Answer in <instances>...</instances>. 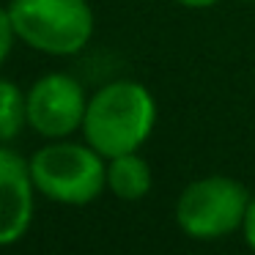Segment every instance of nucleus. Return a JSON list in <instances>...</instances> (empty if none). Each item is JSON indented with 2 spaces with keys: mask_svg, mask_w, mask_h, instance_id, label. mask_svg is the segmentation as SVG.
Returning a JSON list of instances; mask_svg holds the SVG:
<instances>
[{
  "mask_svg": "<svg viewBox=\"0 0 255 255\" xmlns=\"http://www.w3.org/2000/svg\"><path fill=\"white\" fill-rule=\"evenodd\" d=\"M156 124V102L145 85L116 80L88 99L83 118L85 143L105 159L137 151Z\"/></svg>",
  "mask_w": 255,
  "mask_h": 255,
  "instance_id": "1",
  "label": "nucleus"
},
{
  "mask_svg": "<svg viewBox=\"0 0 255 255\" xmlns=\"http://www.w3.org/2000/svg\"><path fill=\"white\" fill-rule=\"evenodd\" d=\"M33 187L44 198L66 206H85L107 187L105 156L88 143H50L28 162Z\"/></svg>",
  "mask_w": 255,
  "mask_h": 255,
  "instance_id": "2",
  "label": "nucleus"
},
{
  "mask_svg": "<svg viewBox=\"0 0 255 255\" xmlns=\"http://www.w3.org/2000/svg\"><path fill=\"white\" fill-rule=\"evenodd\" d=\"M14 33L47 55H74L94 36V11L88 0H11Z\"/></svg>",
  "mask_w": 255,
  "mask_h": 255,
  "instance_id": "3",
  "label": "nucleus"
},
{
  "mask_svg": "<svg viewBox=\"0 0 255 255\" xmlns=\"http://www.w3.org/2000/svg\"><path fill=\"white\" fill-rule=\"evenodd\" d=\"M250 192L231 176L195 178L176 200V222L192 239H222L242 231Z\"/></svg>",
  "mask_w": 255,
  "mask_h": 255,
  "instance_id": "4",
  "label": "nucleus"
},
{
  "mask_svg": "<svg viewBox=\"0 0 255 255\" xmlns=\"http://www.w3.org/2000/svg\"><path fill=\"white\" fill-rule=\"evenodd\" d=\"M85 107L88 99L83 85L69 74H47L36 80L25 96L28 124L44 137H69L83 127Z\"/></svg>",
  "mask_w": 255,
  "mask_h": 255,
  "instance_id": "5",
  "label": "nucleus"
},
{
  "mask_svg": "<svg viewBox=\"0 0 255 255\" xmlns=\"http://www.w3.org/2000/svg\"><path fill=\"white\" fill-rule=\"evenodd\" d=\"M30 167L11 148H0V247L25 236L33 220Z\"/></svg>",
  "mask_w": 255,
  "mask_h": 255,
  "instance_id": "6",
  "label": "nucleus"
},
{
  "mask_svg": "<svg viewBox=\"0 0 255 255\" xmlns=\"http://www.w3.org/2000/svg\"><path fill=\"white\" fill-rule=\"evenodd\" d=\"M151 167L137 151L113 156L107 162V189L121 200H140L151 189Z\"/></svg>",
  "mask_w": 255,
  "mask_h": 255,
  "instance_id": "7",
  "label": "nucleus"
},
{
  "mask_svg": "<svg viewBox=\"0 0 255 255\" xmlns=\"http://www.w3.org/2000/svg\"><path fill=\"white\" fill-rule=\"evenodd\" d=\"M25 121H28V113H25L22 91L8 80H0V140L17 137Z\"/></svg>",
  "mask_w": 255,
  "mask_h": 255,
  "instance_id": "8",
  "label": "nucleus"
},
{
  "mask_svg": "<svg viewBox=\"0 0 255 255\" xmlns=\"http://www.w3.org/2000/svg\"><path fill=\"white\" fill-rule=\"evenodd\" d=\"M14 25H11V17H8V8H0V63L8 58L11 52V44H14Z\"/></svg>",
  "mask_w": 255,
  "mask_h": 255,
  "instance_id": "9",
  "label": "nucleus"
},
{
  "mask_svg": "<svg viewBox=\"0 0 255 255\" xmlns=\"http://www.w3.org/2000/svg\"><path fill=\"white\" fill-rule=\"evenodd\" d=\"M242 236L247 242V247L255 253V198H250L247 211H244V220H242Z\"/></svg>",
  "mask_w": 255,
  "mask_h": 255,
  "instance_id": "10",
  "label": "nucleus"
},
{
  "mask_svg": "<svg viewBox=\"0 0 255 255\" xmlns=\"http://www.w3.org/2000/svg\"><path fill=\"white\" fill-rule=\"evenodd\" d=\"M176 3L187 8H209V6H217L220 0H176Z\"/></svg>",
  "mask_w": 255,
  "mask_h": 255,
  "instance_id": "11",
  "label": "nucleus"
},
{
  "mask_svg": "<svg viewBox=\"0 0 255 255\" xmlns=\"http://www.w3.org/2000/svg\"><path fill=\"white\" fill-rule=\"evenodd\" d=\"M244 3H255V0H244Z\"/></svg>",
  "mask_w": 255,
  "mask_h": 255,
  "instance_id": "12",
  "label": "nucleus"
}]
</instances>
